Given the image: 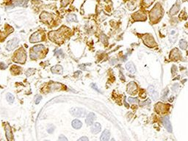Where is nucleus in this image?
<instances>
[{
    "label": "nucleus",
    "mask_w": 188,
    "mask_h": 141,
    "mask_svg": "<svg viewBox=\"0 0 188 141\" xmlns=\"http://www.w3.org/2000/svg\"><path fill=\"white\" fill-rule=\"evenodd\" d=\"M81 74H82V72L79 71H76V72H75V73L74 74V76L75 77H79Z\"/></svg>",
    "instance_id": "473e14b6"
},
{
    "label": "nucleus",
    "mask_w": 188,
    "mask_h": 141,
    "mask_svg": "<svg viewBox=\"0 0 188 141\" xmlns=\"http://www.w3.org/2000/svg\"><path fill=\"white\" fill-rule=\"evenodd\" d=\"M179 9H180L179 4H175L172 7V8L170 10V15L173 16V15L176 14V13L179 12Z\"/></svg>",
    "instance_id": "6ab92c4d"
},
{
    "label": "nucleus",
    "mask_w": 188,
    "mask_h": 141,
    "mask_svg": "<svg viewBox=\"0 0 188 141\" xmlns=\"http://www.w3.org/2000/svg\"><path fill=\"white\" fill-rule=\"evenodd\" d=\"M95 119V115L94 113H91L90 114H88V115L87 116V118L85 119V122H86L87 125H88V126L92 125L94 123Z\"/></svg>",
    "instance_id": "9d476101"
},
{
    "label": "nucleus",
    "mask_w": 188,
    "mask_h": 141,
    "mask_svg": "<svg viewBox=\"0 0 188 141\" xmlns=\"http://www.w3.org/2000/svg\"><path fill=\"white\" fill-rule=\"evenodd\" d=\"M154 92V87L153 86H149V87H148V93H149L150 95H151Z\"/></svg>",
    "instance_id": "cd10ccee"
},
{
    "label": "nucleus",
    "mask_w": 188,
    "mask_h": 141,
    "mask_svg": "<svg viewBox=\"0 0 188 141\" xmlns=\"http://www.w3.org/2000/svg\"><path fill=\"white\" fill-rule=\"evenodd\" d=\"M91 87L94 88V90H97L98 92H99L100 93V90H98V87L96 86V85L95 84V83H93V84H91Z\"/></svg>",
    "instance_id": "72a5a7b5"
},
{
    "label": "nucleus",
    "mask_w": 188,
    "mask_h": 141,
    "mask_svg": "<svg viewBox=\"0 0 188 141\" xmlns=\"http://www.w3.org/2000/svg\"><path fill=\"white\" fill-rule=\"evenodd\" d=\"M162 15V10L159 4H157L150 13V19L153 22H157Z\"/></svg>",
    "instance_id": "f257e3e1"
},
{
    "label": "nucleus",
    "mask_w": 188,
    "mask_h": 141,
    "mask_svg": "<svg viewBox=\"0 0 188 141\" xmlns=\"http://www.w3.org/2000/svg\"><path fill=\"white\" fill-rule=\"evenodd\" d=\"M51 71L53 74H63V68L62 65H56L55 66H53L51 68Z\"/></svg>",
    "instance_id": "1a4fd4ad"
},
{
    "label": "nucleus",
    "mask_w": 188,
    "mask_h": 141,
    "mask_svg": "<svg viewBox=\"0 0 188 141\" xmlns=\"http://www.w3.org/2000/svg\"><path fill=\"white\" fill-rule=\"evenodd\" d=\"M153 1H154V0H143V2L145 3V4H146L147 7L150 6V5L153 3Z\"/></svg>",
    "instance_id": "c85d7f7f"
},
{
    "label": "nucleus",
    "mask_w": 188,
    "mask_h": 141,
    "mask_svg": "<svg viewBox=\"0 0 188 141\" xmlns=\"http://www.w3.org/2000/svg\"><path fill=\"white\" fill-rule=\"evenodd\" d=\"M59 141H68V139H67L65 137H64V135H60V138H59Z\"/></svg>",
    "instance_id": "f704fd0d"
},
{
    "label": "nucleus",
    "mask_w": 188,
    "mask_h": 141,
    "mask_svg": "<svg viewBox=\"0 0 188 141\" xmlns=\"http://www.w3.org/2000/svg\"><path fill=\"white\" fill-rule=\"evenodd\" d=\"M6 99H7V101L10 103V104H13V101H14V96L11 93H7V96H6Z\"/></svg>",
    "instance_id": "4be33fe9"
},
{
    "label": "nucleus",
    "mask_w": 188,
    "mask_h": 141,
    "mask_svg": "<svg viewBox=\"0 0 188 141\" xmlns=\"http://www.w3.org/2000/svg\"><path fill=\"white\" fill-rule=\"evenodd\" d=\"M168 92H169V90L168 88H166L163 92H162V99L164 100V99H166L167 96H168Z\"/></svg>",
    "instance_id": "393cba45"
},
{
    "label": "nucleus",
    "mask_w": 188,
    "mask_h": 141,
    "mask_svg": "<svg viewBox=\"0 0 188 141\" xmlns=\"http://www.w3.org/2000/svg\"><path fill=\"white\" fill-rule=\"evenodd\" d=\"M41 99H42V96H40V95H38V96H36V97H35V104H39L40 103V101H41Z\"/></svg>",
    "instance_id": "bb28decb"
},
{
    "label": "nucleus",
    "mask_w": 188,
    "mask_h": 141,
    "mask_svg": "<svg viewBox=\"0 0 188 141\" xmlns=\"http://www.w3.org/2000/svg\"><path fill=\"white\" fill-rule=\"evenodd\" d=\"M162 123L165 126V128L169 132H172V126H171V124H170V120H169V118L168 116H165L162 118Z\"/></svg>",
    "instance_id": "423d86ee"
},
{
    "label": "nucleus",
    "mask_w": 188,
    "mask_h": 141,
    "mask_svg": "<svg viewBox=\"0 0 188 141\" xmlns=\"http://www.w3.org/2000/svg\"><path fill=\"white\" fill-rule=\"evenodd\" d=\"M137 90V86L134 82H131L127 85V92L131 95H134L136 93Z\"/></svg>",
    "instance_id": "0eeeda50"
},
{
    "label": "nucleus",
    "mask_w": 188,
    "mask_h": 141,
    "mask_svg": "<svg viewBox=\"0 0 188 141\" xmlns=\"http://www.w3.org/2000/svg\"><path fill=\"white\" fill-rule=\"evenodd\" d=\"M40 19L43 20V21H50L51 20H52V16L49 14V13H46V12H44V13H41V15H40Z\"/></svg>",
    "instance_id": "a211bd4d"
},
{
    "label": "nucleus",
    "mask_w": 188,
    "mask_h": 141,
    "mask_svg": "<svg viewBox=\"0 0 188 141\" xmlns=\"http://www.w3.org/2000/svg\"><path fill=\"white\" fill-rule=\"evenodd\" d=\"M67 21L69 22L71 21H77V19H76V16L74 14H70L67 16Z\"/></svg>",
    "instance_id": "412c9836"
},
{
    "label": "nucleus",
    "mask_w": 188,
    "mask_h": 141,
    "mask_svg": "<svg viewBox=\"0 0 188 141\" xmlns=\"http://www.w3.org/2000/svg\"><path fill=\"white\" fill-rule=\"evenodd\" d=\"M71 125H72V126H73L74 129H80V128L82 127V122H81L80 121H79V120H77V119H75V120H74V121H72Z\"/></svg>",
    "instance_id": "aec40b11"
},
{
    "label": "nucleus",
    "mask_w": 188,
    "mask_h": 141,
    "mask_svg": "<svg viewBox=\"0 0 188 141\" xmlns=\"http://www.w3.org/2000/svg\"><path fill=\"white\" fill-rule=\"evenodd\" d=\"M133 17H134V20H136V21H144L146 18V16L142 13L138 12V13L134 14Z\"/></svg>",
    "instance_id": "dca6fc26"
},
{
    "label": "nucleus",
    "mask_w": 188,
    "mask_h": 141,
    "mask_svg": "<svg viewBox=\"0 0 188 141\" xmlns=\"http://www.w3.org/2000/svg\"><path fill=\"white\" fill-rule=\"evenodd\" d=\"M110 131L107 130V129H105L102 132L100 140L101 141H107L110 139Z\"/></svg>",
    "instance_id": "2eb2a0df"
},
{
    "label": "nucleus",
    "mask_w": 188,
    "mask_h": 141,
    "mask_svg": "<svg viewBox=\"0 0 188 141\" xmlns=\"http://www.w3.org/2000/svg\"><path fill=\"white\" fill-rule=\"evenodd\" d=\"M7 68V65L4 64L3 62H0V68L1 69H5Z\"/></svg>",
    "instance_id": "c9c22d12"
},
{
    "label": "nucleus",
    "mask_w": 188,
    "mask_h": 141,
    "mask_svg": "<svg viewBox=\"0 0 188 141\" xmlns=\"http://www.w3.org/2000/svg\"><path fill=\"white\" fill-rule=\"evenodd\" d=\"M91 64L89 63V64H82V65H80L79 67L81 68V69H82V70H86V68H85V67L87 66V65H90Z\"/></svg>",
    "instance_id": "2f4dec72"
},
{
    "label": "nucleus",
    "mask_w": 188,
    "mask_h": 141,
    "mask_svg": "<svg viewBox=\"0 0 188 141\" xmlns=\"http://www.w3.org/2000/svg\"><path fill=\"white\" fill-rule=\"evenodd\" d=\"M34 72H35V69H32V68H30L28 71H27V72H26V75H27V77H29V76H30L31 74H32Z\"/></svg>",
    "instance_id": "c756f323"
},
{
    "label": "nucleus",
    "mask_w": 188,
    "mask_h": 141,
    "mask_svg": "<svg viewBox=\"0 0 188 141\" xmlns=\"http://www.w3.org/2000/svg\"><path fill=\"white\" fill-rule=\"evenodd\" d=\"M27 59V54L23 49H20L17 52L16 56L13 59V61L19 63H24Z\"/></svg>",
    "instance_id": "f03ea898"
},
{
    "label": "nucleus",
    "mask_w": 188,
    "mask_h": 141,
    "mask_svg": "<svg viewBox=\"0 0 188 141\" xmlns=\"http://www.w3.org/2000/svg\"><path fill=\"white\" fill-rule=\"evenodd\" d=\"M55 128H54V126H52V127H51V128H49V129H48V132L49 133H50V134H52V133H53V132H54V129Z\"/></svg>",
    "instance_id": "58836bf2"
},
{
    "label": "nucleus",
    "mask_w": 188,
    "mask_h": 141,
    "mask_svg": "<svg viewBox=\"0 0 188 141\" xmlns=\"http://www.w3.org/2000/svg\"><path fill=\"white\" fill-rule=\"evenodd\" d=\"M19 43V40L17 38H13L12 40H10L7 42L6 49L9 51H11V50L14 49L15 48H16L18 46Z\"/></svg>",
    "instance_id": "39448f33"
},
{
    "label": "nucleus",
    "mask_w": 188,
    "mask_h": 141,
    "mask_svg": "<svg viewBox=\"0 0 188 141\" xmlns=\"http://www.w3.org/2000/svg\"><path fill=\"white\" fill-rule=\"evenodd\" d=\"M166 105L162 103H158L156 104L155 109L157 111V113H165L166 111Z\"/></svg>",
    "instance_id": "f3484780"
},
{
    "label": "nucleus",
    "mask_w": 188,
    "mask_h": 141,
    "mask_svg": "<svg viewBox=\"0 0 188 141\" xmlns=\"http://www.w3.org/2000/svg\"><path fill=\"white\" fill-rule=\"evenodd\" d=\"M128 101L129 103H138V99H136V98H132V97H129L128 99Z\"/></svg>",
    "instance_id": "a878e982"
},
{
    "label": "nucleus",
    "mask_w": 188,
    "mask_h": 141,
    "mask_svg": "<svg viewBox=\"0 0 188 141\" xmlns=\"http://www.w3.org/2000/svg\"><path fill=\"white\" fill-rule=\"evenodd\" d=\"M78 141H88V138H86V137H82V138H79Z\"/></svg>",
    "instance_id": "e433bc0d"
},
{
    "label": "nucleus",
    "mask_w": 188,
    "mask_h": 141,
    "mask_svg": "<svg viewBox=\"0 0 188 141\" xmlns=\"http://www.w3.org/2000/svg\"><path fill=\"white\" fill-rule=\"evenodd\" d=\"M30 40L31 43H36L42 40V35L40 32H36L32 35V36L30 38Z\"/></svg>",
    "instance_id": "6e6552de"
},
{
    "label": "nucleus",
    "mask_w": 188,
    "mask_h": 141,
    "mask_svg": "<svg viewBox=\"0 0 188 141\" xmlns=\"http://www.w3.org/2000/svg\"><path fill=\"white\" fill-rule=\"evenodd\" d=\"M55 56H57L58 58H60V57H64V54H63V51L62 50H56V51H55Z\"/></svg>",
    "instance_id": "b1692460"
},
{
    "label": "nucleus",
    "mask_w": 188,
    "mask_h": 141,
    "mask_svg": "<svg viewBox=\"0 0 188 141\" xmlns=\"http://www.w3.org/2000/svg\"><path fill=\"white\" fill-rule=\"evenodd\" d=\"M70 113L72 115L77 117V118H84L86 115V110L85 109L82 108H79V107H73L71 109Z\"/></svg>",
    "instance_id": "7ed1b4c3"
},
{
    "label": "nucleus",
    "mask_w": 188,
    "mask_h": 141,
    "mask_svg": "<svg viewBox=\"0 0 188 141\" xmlns=\"http://www.w3.org/2000/svg\"><path fill=\"white\" fill-rule=\"evenodd\" d=\"M150 103H151V101H150V99H147V101H146L145 102H142V103H141L140 104H141V105H144V104H149Z\"/></svg>",
    "instance_id": "4c0bfd02"
},
{
    "label": "nucleus",
    "mask_w": 188,
    "mask_h": 141,
    "mask_svg": "<svg viewBox=\"0 0 188 141\" xmlns=\"http://www.w3.org/2000/svg\"><path fill=\"white\" fill-rule=\"evenodd\" d=\"M151 96H152V98H153L154 100H157V99H158V96H159L158 93L156 92V91H154V92L151 94Z\"/></svg>",
    "instance_id": "7c9ffc66"
},
{
    "label": "nucleus",
    "mask_w": 188,
    "mask_h": 141,
    "mask_svg": "<svg viewBox=\"0 0 188 141\" xmlns=\"http://www.w3.org/2000/svg\"><path fill=\"white\" fill-rule=\"evenodd\" d=\"M5 132H6V137L8 141H12L13 140V134L11 132V129L9 124L5 125Z\"/></svg>",
    "instance_id": "ddd939ff"
},
{
    "label": "nucleus",
    "mask_w": 188,
    "mask_h": 141,
    "mask_svg": "<svg viewBox=\"0 0 188 141\" xmlns=\"http://www.w3.org/2000/svg\"><path fill=\"white\" fill-rule=\"evenodd\" d=\"M170 57L172 60H178L179 58L181 57V55H180V52L177 49H174L172 50L171 54L170 55Z\"/></svg>",
    "instance_id": "4468645a"
},
{
    "label": "nucleus",
    "mask_w": 188,
    "mask_h": 141,
    "mask_svg": "<svg viewBox=\"0 0 188 141\" xmlns=\"http://www.w3.org/2000/svg\"><path fill=\"white\" fill-rule=\"evenodd\" d=\"M44 49V46L43 45H37L33 46V48L31 50V54H30V57L31 59L35 60L38 57V53L42 52Z\"/></svg>",
    "instance_id": "20e7f679"
},
{
    "label": "nucleus",
    "mask_w": 188,
    "mask_h": 141,
    "mask_svg": "<svg viewBox=\"0 0 188 141\" xmlns=\"http://www.w3.org/2000/svg\"><path fill=\"white\" fill-rule=\"evenodd\" d=\"M101 127L100 123L96 122V123H94L92 124V126H91V132H92V133H94V134H97V133H98V132L101 131Z\"/></svg>",
    "instance_id": "f8f14e48"
},
{
    "label": "nucleus",
    "mask_w": 188,
    "mask_h": 141,
    "mask_svg": "<svg viewBox=\"0 0 188 141\" xmlns=\"http://www.w3.org/2000/svg\"><path fill=\"white\" fill-rule=\"evenodd\" d=\"M188 42L185 40H181L179 42V46L181 47L182 49H186L188 48Z\"/></svg>",
    "instance_id": "5701e85b"
},
{
    "label": "nucleus",
    "mask_w": 188,
    "mask_h": 141,
    "mask_svg": "<svg viewBox=\"0 0 188 141\" xmlns=\"http://www.w3.org/2000/svg\"><path fill=\"white\" fill-rule=\"evenodd\" d=\"M126 70H127L129 73H131V74H134V73L136 72V68H135L134 63L132 62H129L126 63Z\"/></svg>",
    "instance_id": "9b49d317"
}]
</instances>
